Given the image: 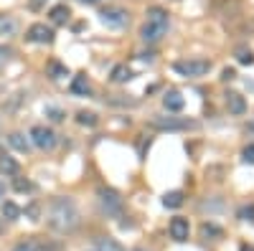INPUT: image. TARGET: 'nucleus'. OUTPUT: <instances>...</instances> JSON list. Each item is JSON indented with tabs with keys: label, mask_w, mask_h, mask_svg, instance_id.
<instances>
[{
	"label": "nucleus",
	"mask_w": 254,
	"mask_h": 251,
	"mask_svg": "<svg viewBox=\"0 0 254 251\" xmlns=\"http://www.w3.org/2000/svg\"><path fill=\"white\" fill-rule=\"evenodd\" d=\"M46 114H49V117H51L53 122H61V119L66 117V114H64L61 109H56V107H46Z\"/></svg>",
	"instance_id": "nucleus-27"
},
{
	"label": "nucleus",
	"mask_w": 254,
	"mask_h": 251,
	"mask_svg": "<svg viewBox=\"0 0 254 251\" xmlns=\"http://www.w3.org/2000/svg\"><path fill=\"white\" fill-rule=\"evenodd\" d=\"M163 205H165V208H181V205H183V193L181 190L165 193V196H163Z\"/></svg>",
	"instance_id": "nucleus-18"
},
{
	"label": "nucleus",
	"mask_w": 254,
	"mask_h": 251,
	"mask_svg": "<svg viewBox=\"0 0 254 251\" xmlns=\"http://www.w3.org/2000/svg\"><path fill=\"white\" fill-rule=\"evenodd\" d=\"M92 91L89 82H86V76L79 74V76H74V82H71V94H79V97H86Z\"/></svg>",
	"instance_id": "nucleus-14"
},
{
	"label": "nucleus",
	"mask_w": 254,
	"mask_h": 251,
	"mask_svg": "<svg viewBox=\"0 0 254 251\" xmlns=\"http://www.w3.org/2000/svg\"><path fill=\"white\" fill-rule=\"evenodd\" d=\"M49 71H51V76H53V79L69 76V68H66V66H61V64H56V61H53V64H49Z\"/></svg>",
	"instance_id": "nucleus-23"
},
{
	"label": "nucleus",
	"mask_w": 254,
	"mask_h": 251,
	"mask_svg": "<svg viewBox=\"0 0 254 251\" xmlns=\"http://www.w3.org/2000/svg\"><path fill=\"white\" fill-rule=\"evenodd\" d=\"M31 140L36 147H41V150H51V147L56 145V134L49 127H43V124H36V127H31Z\"/></svg>",
	"instance_id": "nucleus-5"
},
{
	"label": "nucleus",
	"mask_w": 254,
	"mask_h": 251,
	"mask_svg": "<svg viewBox=\"0 0 254 251\" xmlns=\"http://www.w3.org/2000/svg\"><path fill=\"white\" fill-rule=\"evenodd\" d=\"M84 3H99V0H84Z\"/></svg>",
	"instance_id": "nucleus-36"
},
{
	"label": "nucleus",
	"mask_w": 254,
	"mask_h": 251,
	"mask_svg": "<svg viewBox=\"0 0 254 251\" xmlns=\"http://www.w3.org/2000/svg\"><path fill=\"white\" fill-rule=\"evenodd\" d=\"M49 18H51V23L61 26V23L69 20V8H66V5H53V8L49 10Z\"/></svg>",
	"instance_id": "nucleus-17"
},
{
	"label": "nucleus",
	"mask_w": 254,
	"mask_h": 251,
	"mask_svg": "<svg viewBox=\"0 0 254 251\" xmlns=\"http://www.w3.org/2000/svg\"><path fill=\"white\" fill-rule=\"evenodd\" d=\"M239 218L254 221V205H244V208H239Z\"/></svg>",
	"instance_id": "nucleus-26"
},
{
	"label": "nucleus",
	"mask_w": 254,
	"mask_h": 251,
	"mask_svg": "<svg viewBox=\"0 0 254 251\" xmlns=\"http://www.w3.org/2000/svg\"><path fill=\"white\" fill-rule=\"evenodd\" d=\"M97 196H99V205H102V211L107 216H115V218H117V216H122L125 203H122V196H119L117 190H112V188H99Z\"/></svg>",
	"instance_id": "nucleus-4"
},
{
	"label": "nucleus",
	"mask_w": 254,
	"mask_h": 251,
	"mask_svg": "<svg viewBox=\"0 0 254 251\" xmlns=\"http://www.w3.org/2000/svg\"><path fill=\"white\" fill-rule=\"evenodd\" d=\"M168 26H170V18H168V10L163 8H150L148 10V20L140 31V38L145 43H158L165 33H168Z\"/></svg>",
	"instance_id": "nucleus-2"
},
{
	"label": "nucleus",
	"mask_w": 254,
	"mask_h": 251,
	"mask_svg": "<svg viewBox=\"0 0 254 251\" xmlns=\"http://www.w3.org/2000/svg\"><path fill=\"white\" fill-rule=\"evenodd\" d=\"M3 59H5V49H0V64H3Z\"/></svg>",
	"instance_id": "nucleus-34"
},
{
	"label": "nucleus",
	"mask_w": 254,
	"mask_h": 251,
	"mask_svg": "<svg viewBox=\"0 0 254 251\" xmlns=\"http://www.w3.org/2000/svg\"><path fill=\"white\" fill-rule=\"evenodd\" d=\"M8 145L13 147V150H18V152H28V140H26L23 132H10L8 134Z\"/></svg>",
	"instance_id": "nucleus-13"
},
{
	"label": "nucleus",
	"mask_w": 254,
	"mask_h": 251,
	"mask_svg": "<svg viewBox=\"0 0 254 251\" xmlns=\"http://www.w3.org/2000/svg\"><path fill=\"white\" fill-rule=\"evenodd\" d=\"M201 234H203V236H221V228L214 226V223H203V226H201Z\"/></svg>",
	"instance_id": "nucleus-25"
},
{
	"label": "nucleus",
	"mask_w": 254,
	"mask_h": 251,
	"mask_svg": "<svg viewBox=\"0 0 254 251\" xmlns=\"http://www.w3.org/2000/svg\"><path fill=\"white\" fill-rule=\"evenodd\" d=\"M150 124H152V127H158V130H186V127H196V122L175 119V117H152Z\"/></svg>",
	"instance_id": "nucleus-8"
},
{
	"label": "nucleus",
	"mask_w": 254,
	"mask_h": 251,
	"mask_svg": "<svg viewBox=\"0 0 254 251\" xmlns=\"http://www.w3.org/2000/svg\"><path fill=\"white\" fill-rule=\"evenodd\" d=\"M46 223L56 234H71L74 228L79 226V211H76L74 201L66 198V196L53 198L49 211H46Z\"/></svg>",
	"instance_id": "nucleus-1"
},
{
	"label": "nucleus",
	"mask_w": 254,
	"mask_h": 251,
	"mask_svg": "<svg viewBox=\"0 0 254 251\" xmlns=\"http://www.w3.org/2000/svg\"><path fill=\"white\" fill-rule=\"evenodd\" d=\"M94 249H97V251H127V249L119 244L117 238H112V236H99L97 244H94Z\"/></svg>",
	"instance_id": "nucleus-11"
},
{
	"label": "nucleus",
	"mask_w": 254,
	"mask_h": 251,
	"mask_svg": "<svg viewBox=\"0 0 254 251\" xmlns=\"http://www.w3.org/2000/svg\"><path fill=\"white\" fill-rule=\"evenodd\" d=\"M0 213H3V218H8V221H18L20 218V208H18V205L16 203H3V211H0Z\"/></svg>",
	"instance_id": "nucleus-19"
},
{
	"label": "nucleus",
	"mask_w": 254,
	"mask_h": 251,
	"mask_svg": "<svg viewBox=\"0 0 254 251\" xmlns=\"http://www.w3.org/2000/svg\"><path fill=\"white\" fill-rule=\"evenodd\" d=\"M13 251H38V249H36V244H33V241H20V244L13 246Z\"/></svg>",
	"instance_id": "nucleus-29"
},
{
	"label": "nucleus",
	"mask_w": 254,
	"mask_h": 251,
	"mask_svg": "<svg viewBox=\"0 0 254 251\" xmlns=\"http://www.w3.org/2000/svg\"><path fill=\"white\" fill-rule=\"evenodd\" d=\"M0 173H5V175H18V173H20V165H18L10 155H0Z\"/></svg>",
	"instance_id": "nucleus-15"
},
{
	"label": "nucleus",
	"mask_w": 254,
	"mask_h": 251,
	"mask_svg": "<svg viewBox=\"0 0 254 251\" xmlns=\"http://www.w3.org/2000/svg\"><path fill=\"white\" fill-rule=\"evenodd\" d=\"M168 234L173 241H188V234H191V223L188 218H183V216H175V218L168 223Z\"/></svg>",
	"instance_id": "nucleus-6"
},
{
	"label": "nucleus",
	"mask_w": 254,
	"mask_h": 251,
	"mask_svg": "<svg viewBox=\"0 0 254 251\" xmlns=\"http://www.w3.org/2000/svg\"><path fill=\"white\" fill-rule=\"evenodd\" d=\"M173 71L181 74V76H188V79H198V76H206L208 71H211V61H206V59H183V61L173 64Z\"/></svg>",
	"instance_id": "nucleus-3"
},
{
	"label": "nucleus",
	"mask_w": 254,
	"mask_h": 251,
	"mask_svg": "<svg viewBox=\"0 0 254 251\" xmlns=\"http://www.w3.org/2000/svg\"><path fill=\"white\" fill-rule=\"evenodd\" d=\"M16 28H18V23L13 18H5V16L0 18V33H3V36H13Z\"/></svg>",
	"instance_id": "nucleus-21"
},
{
	"label": "nucleus",
	"mask_w": 254,
	"mask_h": 251,
	"mask_svg": "<svg viewBox=\"0 0 254 251\" xmlns=\"http://www.w3.org/2000/svg\"><path fill=\"white\" fill-rule=\"evenodd\" d=\"M226 107H229L231 114H244L247 112V101H244L241 94H237V91H229L226 94Z\"/></svg>",
	"instance_id": "nucleus-10"
},
{
	"label": "nucleus",
	"mask_w": 254,
	"mask_h": 251,
	"mask_svg": "<svg viewBox=\"0 0 254 251\" xmlns=\"http://www.w3.org/2000/svg\"><path fill=\"white\" fill-rule=\"evenodd\" d=\"M26 216H31V221H38V205H28Z\"/></svg>",
	"instance_id": "nucleus-30"
},
{
	"label": "nucleus",
	"mask_w": 254,
	"mask_h": 251,
	"mask_svg": "<svg viewBox=\"0 0 254 251\" xmlns=\"http://www.w3.org/2000/svg\"><path fill=\"white\" fill-rule=\"evenodd\" d=\"M102 23L104 26H112V28H122V26H127V10H122V8H107V10H102Z\"/></svg>",
	"instance_id": "nucleus-7"
},
{
	"label": "nucleus",
	"mask_w": 254,
	"mask_h": 251,
	"mask_svg": "<svg viewBox=\"0 0 254 251\" xmlns=\"http://www.w3.org/2000/svg\"><path fill=\"white\" fill-rule=\"evenodd\" d=\"M163 104H165V109H168V112H181L186 101H183V97L178 94V91H168V94L163 97Z\"/></svg>",
	"instance_id": "nucleus-12"
},
{
	"label": "nucleus",
	"mask_w": 254,
	"mask_h": 251,
	"mask_svg": "<svg viewBox=\"0 0 254 251\" xmlns=\"http://www.w3.org/2000/svg\"><path fill=\"white\" fill-rule=\"evenodd\" d=\"M76 122H79V124H84V127H94V124H97V114L94 112H76Z\"/></svg>",
	"instance_id": "nucleus-20"
},
{
	"label": "nucleus",
	"mask_w": 254,
	"mask_h": 251,
	"mask_svg": "<svg viewBox=\"0 0 254 251\" xmlns=\"http://www.w3.org/2000/svg\"><path fill=\"white\" fill-rule=\"evenodd\" d=\"M26 38L33 41V43H51L53 41V31L46 26V23H33V26L28 28Z\"/></svg>",
	"instance_id": "nucleus-9"
},
{
	"label": "nucleus",
	"mask_w": 254,
	"mask_h": 251,
	"mask_svg": "<svg viewBox=\"0 0 254 251\" xmlns=\"http://www.w3.org/2000/svg\"><path fill=\"white\" fill-rule=\"evenodd\" d=\"M41 5V0H31V8H38Z\"/></svg>",
	"instance_id": "nucleus-33"
},
{
	"label": "nucleus",
	"mask_w": 254,
	"mask_h": 251,
	"mask_svg": "<svg viewBox=\"0 0 254 251\" xmlns=\"http://www.w3.org/2000/svg\"><path fill=\"white\" fill-rule=\"evenodd\" d=\"M234 76H237V74H234V68H224V74H221V79H224V82H231Z\"/></svg>",
	"instance_id": "nucleus-31"
},
{
	"label": "nucleus",
	"mask_w": 254,
	"mask_h": 251,
	"mask_svg": "<svg viewBox=\"0 0 254 251\" xmlns=\"http://www.w3.org/2000/svg\"><path fill=\"white\" fill-rule=\"evenodd\" d=\"M13 188H16L18 193H31V190H33V183L26 180V178H16V180H13Z\"/></svg>",
	"instance_id": "nucleus-22"
},
{
	"label": "nucleus",
	"mask_w": 254,
	"mask_h": 251,
	"mask_svg": "<svg viewBox=\"0 0 254 251\" xmlns=\"http://www.w3.org/2000/svg\"><path fill=\"white\" fill-rule=\"evenodd\" d=\"M3 193H5V185H3V183H0V198H3Z\"/></svg>",
	"instance_id": "nucleus-35"
},
{
	"label": "nucleus",
	"mask_w": 254,
	"mask_h": 251,
	"mask_svg": "<svg viewBox=\"0 0 254 251\" xmlns=\"http://www.w3.org/2000/svg\"><path fill=\"white\" fill-rule=\"evenodd\" d=\"M92 251H97V249H92Z\"/></svg>",
	"instance_id": "nucleus-38"
},
{
	"label": "nucleus",
	"mask_w": 254,
	"mask_h": 251,
	"mask_svg": "<svg viewBox=\"0 0 254 251\" xmlns=\"http://www.w3.org/2000/svg\"><path fill=\"white\" fill-rule=\"evenodd\" d=\"M239 251H254V246H249V244H241V246H239Z\"/></svg>",
	"instance_id": "nucleus-32"
},
{
	"label": "nucleus",
	"mask_w": 254,
	"mask_h": 251,
	"mask_svg": "<svg viewBox=\"0 0 254 251\" xmlns=\"http://www.w3.org/2000/svg\"><path fill=\"white\" fill-rule=\"evenodd\" d=\"M237 61L239 64H254V53L249 49H239L237 51Z\"/></svg>",
	"instance_id": "nucleus-24"
},
{
	"label": "nucleus",
	"mask_w": 254,
	"mask_h": 251,
	"mask_svg": "<svg viewBox=\"0 0 254 251\" xmlns=\"http://www.w3.org/2000/svg\"><path fill=\"white\" fill-rule=\"evenodd\" d=\"M132 251H145V249H132Z\"/></svg>",
	"instance_id": "nucleus-37"
},
{
	"label": "nucleus",
	"mask_w": 254,
	"mask_h": 251,
	"mask_svg": "<svg viewBox=\"0 0 254 251\" xmlns=\"http://www.w3.org/2000/svg\"><path fill=\"white\" fill-rule=\"evenodd\" d=\"M241 160H244V163H249V165H254V145H247V147H244Z\"/></svg>",
	"instance_id": "nucleus-28"
},
{
	"label": "nucleus",
	"mask_w": 254,
	"mask_h": 251,
	"mask_svg": "<svg viewBox=\"0 0 254 251\" xmlns=\"http://www.w3.org/2000/svg\"><path fill=\"white\" fill-rule=\"evenodd\" d=\"M109 79H112L115 84H125V82H130V79H132V71H130L125 64H117L112 68V76H109Z\"/></svg>",
	"instance_id": "nucleus-16"
}]
</instances>
